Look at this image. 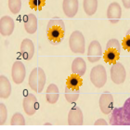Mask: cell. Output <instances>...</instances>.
Returning <instances> with one entry per match:
<instances>
[{
    "mask_svg": "<svg viewBox=\"0 0 130 130\" xmlns=\"http://www.w3.org/2000/svg\"><path fill=\"white\" fill-rule=\"evenodd\" d=\"M82 85H83V80H82L81 76L77 75L73 73L70 75L66 80V86L69 87H73V88H80Z\"/></svg>",
    "mask_w": 130,
    "mask_h": 130,
    "instance_id": "obj_23",
    "label": "cell"
},
{
    "mask_svg": "<svg viewBox=\"0 0 130 130\" xmlns=\"http://www.w3.org/2000/svg\"><path fill=\"white\" fill-rule=\"evenodd\" d=\"M87 71V64L82 58H75L72 63V73L79 76H83Z\"/></svg>",
    "mask_w": 130,
    "mask_h": 130,
    "instance_id": "obj_18",
    "label": "cell"
},
{
    "mask_svg": "<svg viewBox=\"0 0 130 130\" xmlns=\"http://www.w3.org/2000/svg\"><path fill=\"white\" fill-rule=\"evenodd\" d=\"M8 8L11 13L18 14L22 8V0H8Z\"/></svg>",
    "mask_w": 130,
    "mask_h": 130,
    "instance_id": "obj_24",
    "label": "cell"
},
{
    "mask_svg": "<svg viewBox=\"0 0 130 130\" xmlns=\"http://www.w3.org/2000/svg\"><path fill=\"white\" fill-rule=\"evenodd\" d=\"M109 124L111 125H130V97L125 101L123 107L112 110Z\"/></svg>",
    "mask_w": 130,
    "mask_h": 130,
    "instance_id": "obj_2",
    "label": "cell"
},
{
    "mask_svg": "<svg viewBox=\"0 0 130 130\" xmlns=\"http://www.w3.org/2000/svg\"><path fill=\"white\" fill-rule=\"evenodd\" d=\"M123 6L124 8H125L126 9H129L130 8V0H122Z\"/></svg>",
    "mask_w": 130,
    "mask_h": 130,
    "instance_id": "obj_30",
    "label": "cell"
},
{
    "mask_svg": "<svg viewBox=\"0 0 130 130\" xmlns=\"http://www.w3.org/2000/svg\"><path fill=\"white\" fill-rule=\"evenodd\" d=\"M122 17V8L121 6L117 2L111 3L107 9V18L112 24H116L119 22L120 19Z\"/></svg>",
    "mask_w": 130,
    "mask_h": 130,
    "instance_id": "obj_12",
    "label": "cell"
},
{
    "mask_svg": "<svg viewBox=\"0 0 130 130\" xmlns=\"http://www.w3.org/2000/svg\"><path fill=\"white\" fill-rule=\"evenodd\" d=\"M100 109L104 114L111 113L113 110V97L111 93L104 92L100 97Z\"/></svg>",
    "mask_w": 130,
    "mask_h": 130,
    "instance_id": "obj_11",
    "label": "cell"
},
{
    "mask_svg": "<svg viewBox=\"0 0 130 130\" xmlns=\"http://www.w3.org/2000/svg\"><path fill=\"white\" fill-rule=\"evenodd\" d=\"M65 35L64 22L60 18H53L46 25V36L52 45H59Z\"/></svg>",
    "mask_w": 130,
    "mask_h": 130,
    "instance_id": "obj_1",
    "label": "cell"
},
{
    "mask_svg": "<svg viewBox=\"0 0 130 130\" xmlns=\"http://www.w3.org/2000/svg\"><path fill=\"white\" fill-rule=\"evenodd\" d=\"M25 75H26V68L24 64L21 60L15 61L11 69V76L13 82L16 85H21L24 81Z\"/></svg>",
    "mask_w": 130,
    "mask_h": 130,
    "instance_id": "obj_8",
    "label": "cell"
},
{
    "mask_svg": "<svg viewBox=\"0 0 130 130\" xmlns=\"http://www.w3.org/2000/svg\"><path fill=\"white\" fill-rule=\"evenodd\" d=\"M65 99L69 103H73L79 99V88H73L66 86L64 91Z\"/></svg>",
    "mask_w": 130,
    "mask_h": 130,
    "instance_id": "obj_21",
    "label": "cell"
},
{
    "mask_svg": "<svg viewBox=\"0 0 130 130\" xmlns=\"http://www.w3.org/2000/svg\"><path fill=\"white\" fill-rule=\"evenodd\" d=\"M123 48L130 53V29L126 32L125 38L123 39Z\"/></svg>",
    "mask_w": 130,
    "mask_h": 130,
    "instance_id": "obj_28",
    "label": "cell"
},
{
    "mask_svg": "<svg viewBox=\"0 0 130 130\" xmlns=\"http://www.w3.org/2000/svg\"><path fill=\"white\" fill-rule=\"evenodd\" d=\"M83 8L87 15L92 16L96 13L98 8V0H84Z\"/></svg>",
    "mask_w": 130,
    "mask_h": 130,
    "instance_id": "obj_22",
    "label": "cell"
},
{
    "mask_svg": "<svg viewBox=\"0 0 130 130\" xmlns=\"http://www.w3.org/2000/svg\"><path fill=\"white\" fill-rule=\"evenodd\" d=\"M7 117H8V111H7V107L5 106L4 103H0V125H3L7 121Z\"/></svg>",
    "mask_w": 130,
    "mask_h": 130,
    "instance_id": "obj_27",
    "label": "cell"
},
{
    "mask_svg": "<svg viewBox=\"0 0 130 130\" xmlns=\"http://www.w3.org/2000/svg\"><path fill=\"white\" fill-rule=\"evenodd\" d=\"M60 97V92H59V88L55 84H50L46 88V101L49 104H55L57 102Z\"/></svg>",
    "mask_w": 130,
    "mask_h": 130,
    "instance_id": "obj_19",
    "label": "cell"
},
{
    "mask_svg": "<svg viewBox=\"0 0 130 130\" xmlns=\"http://www.w3.org/2000/svg\"><path fill=\"white\" fill-rule=\"evenodd\" d=\"M79 1L78 0H63L62 9L68 18H73L78 12Z\"/></svg>",
    "mask_w": 130,
    "mask_h": 130,
    "instance_id": "obj_16",
    "label": "cell"
},
{
    "mask_svg": "<svg viewBox=\"0 0 130 130\" xmlns=\"http://www.w3.org/2000/svg\"><path fill=\"white\" fill-rule=\"evenodd\" d=\"M21 54L22 57L26 60H30L35 55V46L32 41L29 38L23 39L21 44Z\"/></svg>",
    "mask_w": 130,
    "mask_h": 130,
    "instance_id": "obj_15",
    "label": "cell"
},
{
    "mask_svg": "<svg viewBox=\"0 0 130 130\" xmlns=\"http://www.w3.org/2000/svg\"><path fill=\"white\" fill-rule=\"evenodd\" d=\"M84 123V116L81 109L74 106L69 111L68 113V124L70 125H82Z\"/></svg>",
    "mask_w": 130,
    "mask_h": 130,
    "instance_id": "obj_14",
    "label": "cell"
},
{
    "mask_svg": "<svg viewBox=\"0 0 130 130\" xmlns=\"http://www.w3.org/2000/svg\"><path fill=\"white\" fill-rule=\"evenodd\" d=\"M94 125H108V123L106 121L105 119H103V118H100V119H98L95 123H94Z\"/></svg>",
    "mask_w": 130,
    "mask_h": 130,
    "instance_id": "obj_29",
    "label": "cell"
},
{
    "mask_svg": "<svg viewBox=\"0 0 130 130\" xmlns=\"http://www.w3.org/2000/svg\"><path fill=\"white\" fill-rule=\"evenodd\" d=\"M25 119L21 112H15L11 118V125H25Z\"/></svg>",
    "mask_w": 130,
    "mask_h": 130,
    "instance_id": "obj_25",
    "label": "cell"
},
{
    "mask_svg": "<svg viewBox=\"0 0 130 130\" xmlns=\"http://www.w3.org/2000/svg\"><path fill=\"white\" fill-rule=\"evenodd\" d=\"M126 72L124 65L117 61L111 67V79L115 85H121L125 81Z\"/></svg>",
    "mask_w": 130,
    "mask_h": 130,
    "instance_id": "obj_7",
    "label": "cell"
},
{
    "mask_svg": "<svg viewBox=\"0 0 130 130\" xmlns=\"http://www.w3.org/2000/svg\"><path fill=\"white\" fill-rule=\"evenodd\" d=\"M15 27L13 19L9 16H3L0 19V34L2 36H9L12 35Z\"/></svg>",
    "mask_w": 130,
    "mask_h": 130,
    "instance_id": "obj_13",
    "label": "cell"
},
{
    "mask_svg": "<svg viewBox=\"0 0 130 130\" xmlns=\"http://www.w3.org/2000/svg\"><path fill=\"white\" fill-rule=\"evenodd\" d=\"M69 46L73 53L84 54L86 50V39L80 31H74L72 32L69 38Z\"/></svg>",
    "mask_w": 130,
    "mask_h": 130,
    "instance_id": "obj_5",
    "label": "cell"
},
{
    "mask_svg": "<svg viewBox=\"0 0 130 130\" xmlns=\"http://www.w3.org/2000/svg\"><path fill=\"white\" fill-rule=\"evenodd\" d=\"M102 56V48L100 42L97 40L92 41L88 46L87 49V60L90 62H97L100 60V58Z\"/></svg>",
    "mask_w": 130,
    "mask_h": 130,
    "instance_id": "obj_10",
    "label": "cell"
},
{
    "mask_svg": "<svg viewBox=\"0 0 130 130\" xmlns=\"http://www.w3.org/2000/svg\"><path fill=\"white\" fill-rule=\"evenodd\" d=\"M46 81V77L44 70L39 67H36L31 72L28 83L31 89H32L36 93H41L44 89Z\"/></svg>",
    "mask_w": 130,
    "mask_h": 130,
    "instance_id": "obj_4",
    "label": "cell"
},
{
    "mask_svg": "<svg viewBox=\"0 0 130 130\" xmlns=\"http://www.w3.org/2000/svg\"><path fill=\"white\" fill-rule=\"evenodd\" d=\"M90 81L96 87L101 88L107 82V73L103 65H97L90 71Z\"/></svg>",
    "mask_w": 130,
    "mask_h": 130,
    "instance_id": "obj_6",
    "label": "cell"
},
{
    "mask_svg": "<svg viewBox=\"0 0 130 130\" xmlns=\"http://www.w3.org/2000/svg\"><path fill=\"white\" fill-rule=\"evenodd\" d=\"M22 107H23V110L27 115H29V116L34 115L39 107L36 97L31 93L26 95L23 99V101H22Z\"/></svg>",
    "mask_w": 130,
    "mask_h": 130,
    "instance_id": "obj_9",
    "label": "cell"
},
{
    "mask_svg": "<svg viewBox=\"0 0 130 130\" xmlns=\"http://www.w3.org/2000/svg\"><path fill=\"white\" fill-rule=\"evenodd\" d=\"M12 87L9 80L5 75L0 76V98L1 99H8L11 95Z\"/></svg>",
    "mask_w": 130,
    "mask_h": 130,
    "instance_id": "obj_17",
    "label": "cell"
},
{
    "mask_svg": "<svg viewBox=\"0 0 130 130\" xmlns=\"http://www.w3.org/2000/svg\"><path fill=\"white\" fill-rule=\"evenodd\" d=\"M120 52H121V45L119 41L115 38L109 40L103 54L104 61L109 64H114L119 60Z\"/></svg>",
    "mask_w": 130,
    "mask_h": 130,
    "instance_id": "obj_3",
    "label": "cell"
},
{
    "mask_svg": "<svg viewBox=\"0 0 130 130\" xmlns=\"http://www.w3.org/2000/svg\"><path fill=\"white\" fill-rule=\"evenodd\" d=\"M24 29L29 35H34L37 31V18L32 13L28 14L24 22Z\"/></svg>",
    "mask_w": 130,
    "mask_h": 130,
    "instance_id": "obj_20",
    "label": "cell"
},
{
    "mask_svg": "<svg viewBox=\"0 0 130 130\" xmlns=\"http://www.w3.org/2000/svg\"><path fill=\"white\" fill-rule=\"evenodd\" d=\"M29 6L32 9L41 10L46 5V0H28Z\"/></svg>",
    "mask_w": 130,
    "mask_h": 130,
    "instance_id": "obj_26",
    "label": "cell"
}]
</instances>
